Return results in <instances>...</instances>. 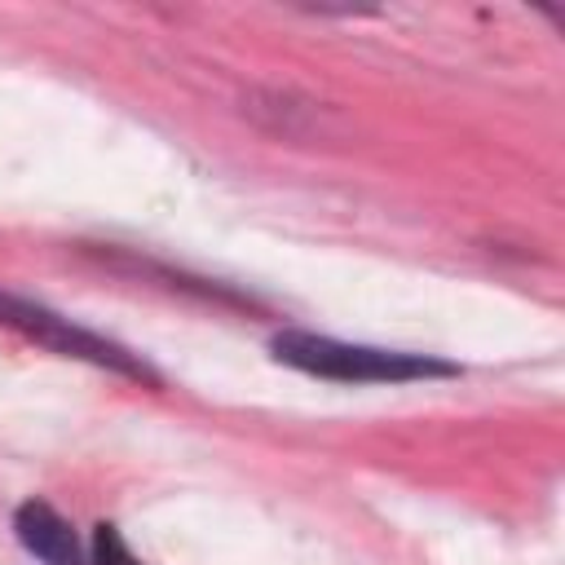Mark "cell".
<instances>
[{
    "mask_svg": "<svg viewBox=\"0 0 565 565\" xmlns=\"http://www.w3.org/2000/svg\"><path fill=\"white\" fill-rule=\"evenodd\" d=\"M0 327H13L18 335H26V340H35V344H44V349H53L62 358L93 362V366L115 371V375H124L132 384H146V388H163V375L141 353H132V349H124V344H115V340H106V335H97V331H88V327H79L71 318H62L57 309H49L40 300L0 291Z\"/></svg>",
    "mask_w": 565,
    "mask_h": 565,
    "instance_id": "obj_2",
    "label": "cell"
},
{
    "mask_svg": "<svg viewBox=\"0 0 565 565\" xmlns=\"http://www.w3.org/2000/svg\"><path fill=\"white\" fill-rule=\"evenodd\" d=\"M93 565H141V561L128 552L124 534H119L110 521H102V525L93 530Z\"/></svg>",
    "mask_w": 565,
    "mask_h": 565,
    "instance_id": "obj_4",
    "label": "cell"
},
{
    "mask_svg": "<svg viewBox=\"0 0 565 565\" xmlns=\"http://www.w3.org/2000/svg\"><path fill=\"white\" fill-rule=\"evenodd\" d=\"M269 353L282 366H296L305 375L335 380V384H411V380H450V375H459L455 362H441V358H428V353L349 344V340L300 331V327L274 331Z\"/></svg>",
    "mask_w": 565,
    "mask_h": 565,
    "instance_id": "obj_1",
    "label": "cell"
},
{
    "mask_svg": "<svg viewBox=\"0 0 565 565\" xmlns=\"http://www.w3.org/2000/svg\"><path fill=\"white\" fill-rule=\"evenodd\" d=\"M13 534H18V543H22L35 561H44V565H84V547H79L71 521H66L57 508H49L44 499L18 503V512H13Z\"/></svg>",
    "mask_w": 565,
    "mask_h": 565,
    "instance_id": "obj_3",
    "label": "cell"
}]
</instances>
